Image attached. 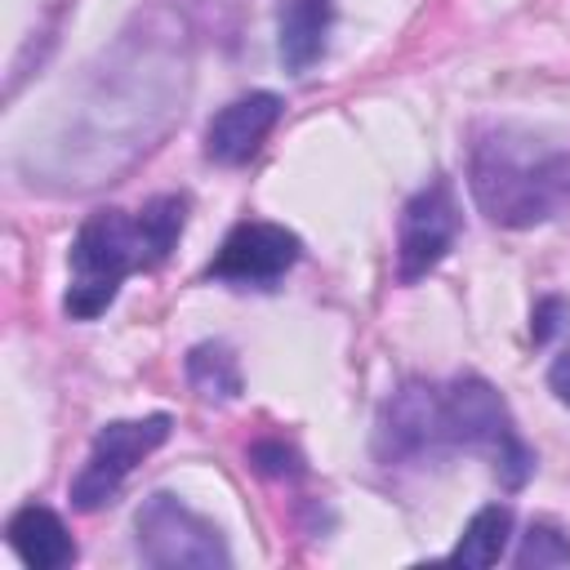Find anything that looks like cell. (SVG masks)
<instances>
[{
  "instance_id": "8fae6325",
  "label": "cell",
  "mask_w": 570,
  "mask_h": 570,
  "mask_svg": "<svg viewBox=\"0 0 570 570\" xmlns=\"http://www.w3.org/2000/svg\"><path fill=\"white\" fill-rule=\"evenodd\" d=\"M334 22V0H285L281 9V62L307 71L321 62Z\"/></svg>"
},
{
  "instance_id": "5bb4252c",
  "label": "cell",
  "mask_w": 570,
  "mask_h": 570,
  "mask_svg": "<svg viewBox=\"0 0 570 570\" xmlns=\"http://www.w3.org/2000/svg\"><path fill=\"white\" fill-rule=\"evenodd\" d=\"M183 223H187V200L183 196H151L138 209V232H142V245H147V263L151 267H160L169 258V249L183 236Z\"/></svg>"
},
{
  "instance_id": "6da1fadb",
  "label": "cell",
  "mask_w": 570,
  "mask_h": 570,
  "mask_svg": "<svg viewBox=\"0 0 570 570\" xmlns=\"http://www.w3.org/2000/svg\"><path fill=\"white\" fill-rule=\"evenodd\" d=\"M468 183H472V196L490 223L534 227L561 200L566 156L525 129L494 125V129H481L472 142Z\"/></svg>"
},
{
  "instance_id": "4fadbf2b",
  "label": "cell",
  "mask_w": 570,
  "mask_h": 570,
  "mask_svg": "<svg viewBox=\"0 0 570 570\" xmlns=\"http://www.w3.org/2000/svg\"><path fill=\"white\" fill-rule=\"evenodd\" d=\"M187 379L205 401H236L240 396V365L223 343H196L187 352Z\"/></svg>"
},
{
  "instance_id": "2e32d148",
  "label": "cell",
  "mask_w": 570,
  "mask_h": 570,
  "mask_svg": "<svg viewBox=\"0 0 570 570\" xmlns=\"http://www.w3.org/2000/svg\"><path fill=\"white\" fill-rule=\"evenodd\" d=\"M249 459H254V468L258 472H267V476H298V454L285 445V441H258L254 450H249Z\"/></svg>"
},
{
  "instance_id": "8992f818",
  "label": "cell",
  "mask_w": 570,
  "mask_h": 570,
  "mask_svg": "<svg viewBox=\"0 0 570 570\" xmlns=\"http://www.w3.org/2000/svg\"><path fill=\"white\" fill-rule=\"evenodd\" d=\"M374 450L383 463H428L441 450H454L441 392L423 383H405L401 392H392V401L379 414Z\"/></svg>"
},
{
  "instance_id": "e0dca14e",
  "label": "cell",
  "mask_w": 570,
  "mask_h": 570,
  "mask_svg": "<svg viewBox=\"0 0 570 570\" xmlns=\"http://www.w3.org/2000/svg\"><path fill=\"white\" fill-rule=\"evenodd\" d=\"M566 321H570V307H566L561 298H543V303L534 307V321H530L534 343H548L557 330H566Z\"/></svg>"
},
{
  "instance_id": "ac0fdd59",
  "label": "cell",
  "mask_w": 570,
  "mask_h": 570,
  "mask_svg": "<svg viewBox=\"0 0 570 570\" xmlns=\"http://www.w3.org/2000/svg\"><path fill=\"white\" fill-rule=\"evenodd\" d=\"M548 387L557 392V401H561V405H570V347L552 361V370H548Z\"/></svg>"
},
{
  "instance_id": "3957f363",
  "label": "cell",
  "mask_w": 570,
  "mask_h": 570,
  "mask_svg": "<svg viewBox=\"0 0 570 570\" xmlns=\"http://www.w3.org/2000/svg\"><path fill=\"white\" fill-rule=\"evenodd\" d=\"M441 405H445V428H450V441H454V445L485 450L490 463H494V476H499L508 490H521V485L530 481L534 454H530V445L517 436L503 396H499L485 379H476V374L454 379V383L441 392Z\"/></svg>"
},
{
  "instance_id": "7c38bea8",
  "label": "cell",
  "mask_w": 570,
  "mask_h": 570,
  "mask_svg": "<svg viewBox=\"0 0 570 570\" xmlns=\"http://www.w3.org/2000/svg\"><path fill=\"white\" fill-rule=\"evenodd\" d=\"M508 534H512V508H503V503H490V508H481L468 525H463V534H459V543L450 548V561L454 566H494L499 557H503V548H508Z\"/></svg>"
},
{
  "instance_id": "7a4b0ae2",
  "label": "cell",
  "mask_w": 570,
  "mask_h": 570,
  "mask_svg": "<svg viewBox=\"0 0 570 570\" xmlns=\"http://www.w3.org/2000/svg\"><path fill=\"white\" fill-rule=\"evenodd\" d=\"M147 245L138 232V214L94 209L71 240V276L62 294V312L71 321H94L111 307L129 272H147Z\"/></svg>"
},
{
  "instance_id": "9a60e30c",
  "label": "cell",
  "mask_w": 570,
  "mask_h": 570,
  "mask_svg": "<svg viewBox=\"0 0 570 570\" xmlns=\"http://www.w3.org/2000/svg\"><path fill=\"white\" fill-rule=\"evenodd\" d=\"M517 566L521 570H543V566H570V539L548 525V521H534L525 534H521V548H517Z\"/></svg>"
},
{
  "instance_id": "277c9868",
  "label": "cell",
  "mask_w": 570,
  "mask_h": 570,
  "mask_svg": "<svg viewBox=\"0 0 570 570\" xmlns=\"http://www.w3.org/2000/svg\"><path fill=\"white\" fill-rule=\"evenodd\" d=\"M134 539H138V557L156 570H223V566H232L223 530L214 521H205L200 512H191L174 494L142 499V508L134 517Z\"/></svg>"
},
{
  "instance_id": "5b68a950",
  "label": "cell",
  "mask_w": 570,
  "mask_h": 570,
  "mask_svg": "<svg viewBox=\"0 0 570 570\" xmlns=\"http://www.w3.org/2000/svg\"><path fill=\"white\" fill-rule=\"evenodd\" d=\"M169 414H147V419H116L107 423L94 445H89V459L85 468L76 472L71 481V508L80 512H94L102 503L116 499V490L125 485V476L134 472V463H142L156 445H165L169 436Z\"/></svg>"
},
{
  "instance_id": "30bf717a",
  "label": "cell",
  "mask_w": 570,
  "mask_h": 570,
  "mask_svg": "<svg viewBox=\"0 0 570 570\" xmlns=\"http://www.w3.org/2000/svg\"><path fill=\"white\" fill-rule=\"evenodd\" d=\"M9 548L18 552L22 566L31 570H62L67 561H76V543L62 525L58 512H49L45 503H27L9 517Z\"/></svg>"
},
{
  "instance_id": "52a82bcc",
  "label": "cell",
  "mask_w": 570,
  "mask_h": 570,
  "mask_svg": "<svg viewBox=\"0 0 570 570\" xmlns=\"http://www.w3.org/2000/svg\"><path fill=\"white\" fill-rule=\"evenodd\" d=\"M459 236V200L450 178H432L419 187L401 209V236H396V276L405 285L423 281L454 245Z\"/></svg>"
},
{
  "instance_id": "ba28073f",
  "label": "cell",
  "mask_w": 570,
  "mask_h": 570,
  "mask_svg": "<svg viewBox=\"0 0 570 570\" xmlns=\"http://www.w3.org/2000/svg\"><path fill=\"white\" fill-rule=\"evenodd\" d=\"M298 249L303 245L289 227L249 218V223H236L227 232V240L218 245L205 276L223 281V285H240V289H267L298 263Z\"/></svg>"
},
{
  "instance_id": "9c48e42d",
  "label": "cell",
  "mask_w": 570,
  "mask_h": 570,
  "mask_svg": "<svg viewBox=\"0 0 570 570\" xmlns=\"http://www.w3.org/2000/svg\"><path fill=\"white\" fill-rule=\"evenodd\" d=\"M281 116V98L276 94H240L227 107L214 111V120L205 125V156L214 165H245L258 142L267 138V129Z\"/></svg>"
}]
</instances>
